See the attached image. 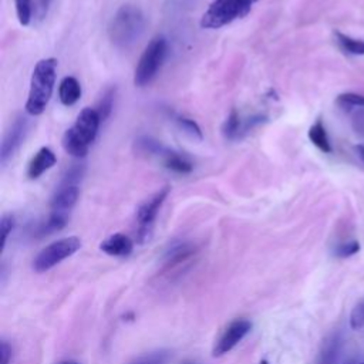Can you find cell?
I'll use <instances>...</instances> for the list:
<instances>
[{"label": "cell", "mask_w": 364, "mask_h": 364, "mask_svg": "<svg viewBox=\"0 0 364 364\" xmlns=\"http://www.w3.org/2000/svg\"><path fill=\"white\" fill-rule=\"evenodd\" d=\"M57 73V60L55 58H43L40 60L31 74L28 97L26 101V112L37 117L41 115L53 95L54 82Z\"/></svg>", "instance_id": "obj_1"}, {"label": "cell", "mask_w": 364, "mask_h": 364, "mask_svg": "<svg viewBox=\"0 0 364 364\" xmlns=\"http://www.w3.org/2000/svg\"><path fill=\"white\" fill-rule=\"evenodd\" d=\"M145 16L134 4L121 6L108 24L109 40L119 48L134 46L145 30Z\"/></svg>", "instance_id": "obj_2"}, {"label": "cell", "mask_w": 364, "mask_h": 364, "mask_svg": "<svg viewBox=\"0 0 364 364\" xmlns=\"http://www.w3.org/2000/svg\"><path fill=\"white\" fill-rule=\"evenodd\" d=\"M257 0H213L200 17L203 28H220L247 16Z\"/></svg>", "instance_id": "obj_3"}, {"label": "cell", "mask_w": 364, "mask_h": 364, "mask_svg": "<svg viewBox=\"0 0 364 364\" xmlns=\"http://www.w3.org/2000/svg\"><path fill=\"white\" fill-rule=\"evenodd\" d=\"M168 51V43L164 36L154 37L149 44L145 47L135 73H134V84L138 87L148 85L158 74L165 55Z\"/></svg>", "instance_id": "obj_4"}, {"label": "cell", "mask_w": 364, "mask_h": 364, "mask_svg": "<svg viewBox=\"0 0 364 364\" xmlns=\"http://www.w3.org/2000/svg\"><path fill=\"white\" fill-rule=\"evenodd\" d=\"M81 247V240L77 236L61 237L38 252L33 260V269L38 273L47 272L57 266L64 259L73 256Z\"/></svg>", "instance_id": "obj_5"}, {"label": "cell", "mask_w": 364, "mask_h": 364, "mask_svg": "<svg viewBox=\"0 0 364 364\" xmlns=\"http://www.w3.org/2000/svg\"><path fill=\"white\" fill-rule=\"evenodd\" d=\"M82 175H84L82 165H74L64 173L60 185L55 188L51 196V200H50L51 212L67 213L75 205L80 195L78 182L81 181Z\"/></svg>", "instance_id": "obj_6"}, {"label": "cell", "mask_w": 364, "mask_h": 364, "mask_svg": "<svg viewBox=\"0 0 364 364\" xmlns=\"http://www.w3.org/2000/svg\"><path fill=\"white\" fill-rule=\"evenodd\" d=\"M168 193H169V186H164L139 205L136 210V223H138V237L141 240L148 237L152 229V225L156 219V215L162 203L168 198Z\"/></svg>", "instance_id": "obj_7"}, {"label": "cell", "mask_w": 364, "mask_h": 364, "mask_svg": "<svg viewBox=\"0 0 364 364\" xmlns=\"http://www.w3.org/2000/svg\"><path fill=\"white\" fill-rule=\"evenodd\" d=\"M252 330V323L246 318H236L230 321L220 337L216 340L212 355L213 357H220L226 353H229L235 346H237Z\"/></svg>", "instance_id": "obj_8"}, {"label": "cell", "mask_w": 364, "mask_h": 364, "mask_svg": "<svg viewBox=\"0 0 364 364\" xmlns=\"http://www.w3.org/2000/svg\"><path fill=\"white\" fill-rule=\"evenodd\" d=\"M100 124H101V118H100L97 109L85 107L77 115V119H75L74 125L71 128H68V129L84 145L90 146L94 142V139H95V136L98 134Z\"/></svg>", "instance_id": "obj_9"}, {"label": "cell", "mask_w": 364, "mask_h": 364, "mask_svg": "<svg viewBox=\"0 0 364 364\" xmlns=\"http://www.w3.org/2000/svg\"><path fill=\"white\" fill-rule=\"evenodd\" d=\"M28 129V121L26 117L18 115L11 127L7 129V132L3 136L1 148H0V161L1 165H6V162L14 155V152L18 149L21 142L24 141V136Z\"/></svg>", "instance_id": "obj_10"}, {"label": "cell", "mask_w": 364, "mask_h": 364, "mask_svg": "<svg viewBox=\"0 0 364 364\" xmlns=\"http://www.w3.org/2000/svg\"><path fill=\"white\" fill-rule=\"evenodd\" d=\"M57 162V158H55V154L47 148V146H43L40 148L36 155L31 158V161L28 162V166H27V176L30 179H37L40 178L46 171H48L50 168H53Z\"/></svg>", "instance_id": "obj_11"}, {"label": "cell", "mask_w": 364, "mask_h": 364, "mask_svg": "<svg viewBox=\"0 0 364 364\" xmlns=\"http://www.w3.org/2000/svg\"><path fill=\"white\" fill-rule=\"evenodd\" d=\"M134 243L124 233H114L100 245V249L109 256H128L132 252Z\"/></svg>", "instance_id": "obj_12"}, {"label": "cell", "mask_w": 364, "mask_h": 364, "mask_svg": "<svg viewBox=\"0 0 364 364\" xmlns=\"http://www.w3.org/2000/svg\"><path fill=\"white\" fill-rule=\"evenodd\" d=\"M343 348V338L338 333L331 334L323 343V347L318 353L316 364H337L341 355Z\"/></svg>", "instance_id": "obj_13"}, {"label": "cell", "mask_w": 364, "mask_h": 364, "mask_svg": "<svg viewBox=\"0 0 364 364\" xmlns=\"http://www.w3.org/2000/svg\"><path fill=\"white\" fill-rule=\"evenodd\" d=\"M161 158H162L164 166L175 173L185 175V173H191L193 169V164L185 155L175 152L172 149L166 148L165 152L161 155Z\"/></svg>", "instance_id": "obj_14"}, {"label": "cell", "mask_w": 364, "mask_h": 364, "mask_svg": "<svg viewBox=\"0 0 364 364\" xmlns=\"http://www.w3.org/2000/svg\"><path fill=\"white\" fill-rule=\"evenodd\" d=\"M58 97L63 105L71 107L81 97V85L75 77H64L58 85Z\"/></svg>", "instance_id": "obj_15"}, {"label": "cell", "mask_w": 364, "mask_h": 364, "mask_svg": "<svg viewBox=\"0 0 364 364\" xmlns=\"http://www.w3.org/2000/svg\"><path fill=\"white\" fill-rule=\"evenodd\" d=\"M309 138L310 141L324 154H330L333 149H331V145H330V141H328V136H327V132H326V128L321 122V119H317L309 129Z\"/></svg>", "instance_id": "obj_16"}, {"label": "cell", "mask_w": 364, "mask_h": 364, "mask_svg": "<svg viewBox=\"0 0 364 364\" xmlns=\"http://www.w3.org/2000/svg\"><path fill=\"white\" fill-rule=\"evenodd\" d=\"M193 246L188 242H178L171 246V249L166 252V263L168 264H178L181 262L188 260L193 255Z\"/></svg>", "instance_id": "obj_17"}, {"label": "cell", "mask_w": 364, "mask_h": 364, "mask_svg": "<svg viewBox=\"0 0 364 364\" xmlns=\"http://www.w3.org/2000/svg\"><path fill=\"white\" fill-rule=\"evenodd\" d=\"M222 134L226 139H237L242 136V119L236 109H232L222 125Z\"/></svg>", "instance_id": "obj_18"}, {"label": "cell", "mask_w": 364, "mask_h": 364, "mask_svg": "<svg viewBox=\"0 0 364 364\" xmlns=\"http://www.w3.org/2000/svg\"><path fill=\"white\" fill-rule=\"evenodd\" d=\"M67 213H61V212H51L48 219L46 222H43L40 226H38V230L37 233L40 236H44V235H50V233H54L57 230H61L65 225H67Z\"/></svg>", "instance_id": "obj_19"}, {"label": "cell", "mask_w": 364, "mask_h": 364, "mask_svg": "<svg viewBox=\"0 0 364 364\" xmlns=\"http://www.w3.org/2000/svg\"><path fill=\"white\" fill-rule=\"evenodd\" d=\"M135 148H136V151L139 154L155 155V156H161L165 152V149H166L159 141H156V139H154L151 136H141V138H138L135 141Z\"/></svg>", "instance_id": "obj_20"}, {"label": "cell", "mask_w": 364, "mask_h": 364, "mask_svg": "<svg viewBox=\"0 0 364 364\" xmlns=\"http://www.w3.org/2000/svg\"><path fill=\"white\" fill-rule=\"evenodd\" d=\"M336 38L343 51H346L348 54H354V55H364V41L363 40L348 37L340 31H336Z\"/></svg>", "instance_id": "obj_21"}, {"label": "cell", "mask_w": 364, "mask_h": 364, "mask_svg": "<svg viewBox=\"0 0 364 364\" xmlns=\"http://www.w3.org/2000/svg\"><path fill=\"white\" fill-rule=\"evenodd\" d=\"M114 97H115V88L111 87L100 98L95 109H97L101 121H105L109 117V114L112 111V105H114Z\"/></svg>", "instance_id": "obj_22"}, {"label": "cell", "mask_w": 364, "mask_h": 364, "mask_svg": "<svg viewBox=\"0 0 364 364\" xmlns=\"http://www.w3.org/2000/svg\"><path fill=\"white\" fill-rule=\"evenodd\" d=\"M16 13L21 26H28L33 17V0H14Z\"/></svg>", "instance_id": "obj_23"}, {"label": "cell", "mask_w": 364, "mask_h": 364, "mask_svg": "<svg viewBox=\"0 0 364 364\" xmlns=\"http://www.w3.org/2000/svg\"><path fill=\"white\" fill-rule=\"evenodd\" d=\"M175 122L178 124V127L185 131L189 136L192 138H196V139H202V131L199 128V125L191 119V118H186L183 115H175Z\"/></svg>", "instance_id": "obj_24"}, {"label": "cell", "mask_w": 364, "mask_h": 364, "mask_svg": "<svg viewBox=\"0 0 364 364\" xmlns=\"http://www.w3.org/2000/svg\"><path fill=\"white\" fill-rule=\"evenodd\" d=\"M168 358H169V351L158 350V351H152L149 354L141 355L129 364H165Z\"/></svg>", "instance_id": "obj_25"}, {"label": "cell", "mask_w": 364, "mask_h": 364, "mask_svg": "<svg viewBox=\"0 0 364 364\" xmlns=\"http://www.w3.org/2000/svg\"><path fill=\"white\" fill-rule=\"evenodd\" d=\"M337 104L341 107H364V95L354 92H344L337 97Z\"/></svg>", "instance_id": "obj_26"}, {"label": "cell", "mask_w": 364, "mask_h": 364, "mask_svg": "<svg viewBox=\"0 0 364 364\" xmlns=\"http://www.w3.org/2000/svg\"><path fill=\"white\" fill-rule=\"evenodd\" d=\"M358 250H360V243L357 240H348L337 245L334 249V255L337 257H348L351 255H355Z\"/></svg>", "instance_id": "obj_27"}, {"label": "cell", "mask_w": 364, "mask_h": 364, "mask_svg": "<svg viewBox=\"0 0 364 364\" xmlns=\"http://www.w3.org/2000/svg\"><path fill=\"white\" fill-rule=\"evenodd\" d=\"M350 326L353 330H360L364 327V299L353 309L350 314Z\"/></svg>", "instance_id": "obj_28"}, {"label": "cell", "mask_w": 364, "mask_h": 364, "mask_svg": "<svg viewBox=\"0 0 364 364\" xmlns=\"http://www.w3.org/2000/svg\"><path fill=\"white\" fill-rule=\"evenodd\" d=\"M14 228V216L10 215V213H4L1 216V220H0V229H1V250L4 249L6 246V242H7V237L11 233Z\"/></svg>", "instance_id": "obj_29"}, {"label": "cell", "mask_w": 364, "mask_h": 364, "mask_svg": "<svg viewBox=\"0 0 364 364\" xmlns=\"http://www.w3.org/2000/svg\"><path fill=\"white\" fill-rule=\"evenodd\" d=\"M10 360H11V346L6 340H1V343H0V364H10Z\"/></svg>", "instance_id": "obj_30"}, {"label": "cell", "mask_w": 364, "mask_h": 364, "mask_svg": "<svg viewBox=\"0 0 364 364\" xmlns=\"http://www.w3.org/2000/svg\"><path fill=\"white\" fill-rule=\"evenodd\" d=\"M50 3L51 0H37V4H36V16L38 20H43L46 16H47V11H48V7H50Z\"/></svg>", "instance_id": "obj_31"}, {"label": "cell", "mask_w": 364, "mask_h": 364, "mask_svg": "<svg viewBox=\"0 0 364 364\" xmlns=\"http://www.w3.org/2000/svg\"><path fill=\"white\" fill-rule=\"evenodd\" d=\"M355 149H357L358 155L361 156V159L364 161V145H357V146H355Z\"/></svg>", "instance_id": "obj_32"}, {"label": "cell", "mask_w": 364, "mask_h": 364, "mask_svg": "<svg viewBox=\"0 0 364 364\" xmlns=\"http://www.w3.org/2000/svg\"><path fill=\"white\" fill-rule=\"evenodd\" d=\"M57 364H80V363H77V361H74V360H63V361H60V363H57Z\"/></svg>", "instance_id": "obj_33"}, {"label": "cell", "mask_w": 364, "mask_h": 364, "mask_svg": "<svg viewBox=\"0 0 364 364\" xmlns=\"http://www.w3.org/2000/svg\"><path fill=\"white\" fill-rule=\"evenodd\" d=\"M259 364H270V363H269V361H267V360H262V361H260V363H259Z\"/></svg>", "instance_id": "obj_34"}, {"label": "cell", "mask_w": 364, "mask_h": 364, "mask_svg": "<svg viewBox=\"0 0 364 364\" xmlns=\"http://www.w3.org/2000/svg\"><path fill=\"white\" fill-rule=\"evenodd\" d=\"M360 364H364V361H363V363H360Z\"/></svg>", "instance_id": "obj_35"}]
</instances>
